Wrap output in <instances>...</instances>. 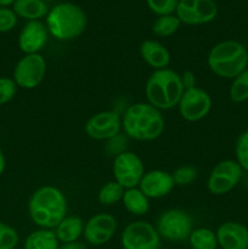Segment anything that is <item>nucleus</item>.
Returning <instances> with one entry per match:
<instances>
[{
	"instance_id": "nucleus-14",
	"label": "nucleus",
	"mask_w": 248,
	"mask_h": 249,
	"mask_svg": "<svg viewBox=\"0 0 248 249\" xmlns=\"http://www.w3.org/2000/svg\"><path fill=\"white\" fill-rule=\"evenodd\" d=\"M85 134L96 141H107L122 130V116L116 111H101L92 114L84 126Z\"/></svg>"
},
{
	"instance_id": "nucleus-25",
	"label": "nucleus",
	"mask_w": 248,
	"mask_h": 249,
	"mask_svg": "<svg viewBox=\"0 0 248 249\" xmlns=\"http://www.w3.org/2000/svg\"><path fill=\"white\" fill-rule=\"evenodd\" d=\"M180 26H181V22L177 18V15H164L156 18V21L153 22L152 31L157 36L167 38L177 33Z\"/></svg>"
},
{
	"instance_id": "nucleus-29",
	"label": "nucleus",
	"mask_w": 248,
	"mask_h": 249,
	"mask_svg": "<svg viewBox=\"0 0 248 249\" xmlns=\"http://www.w3.org/2000/svg\"><path fill=\"white\" fill-rule=\"evenodd\" d=\"M236 162L241 165L243 170L248 172V130L243 131L238 136L235 146Z\"/></svg>"
},
{
	"instance_id": "nucleus-12",
	"label": "nucleus",
	"mask_w": 248,
	"mask_h": 249,
	"mask_svg": "<svg viewBox=\"0 0 248 249\" xmlns=\"http://www.w3.org/2000/svg\"><path fill=\"white\" fill-rule=\"evenodd\" d=\"M175 12L181 23L199 26L215 18L218 6L214 0H177Z\"/></svg>"
},
{
	"instance_id": "nucleus-18",
	"label": "nucleus",
	"mask_w": 248,
	"mask_h": 249,
	"mask_svg": "<svg viewBox=\"0 0 248 249\" xmlns=\"http://www.w3.org/2000/svg\"><path fill=\"white\" fill-rule=\"evenodd\" d=\"M139 53L146 65L152 67L153 71L168 68V66L170 65L172 57H170L169 50L157 40H152V39L143 40L140 44Z\"/></svg>"
},
{
	"instance_id": "nucleus-7",
	"label": "nucleus",
	"mask_w": 248,
	"mask_h": 249,
	"mask_svg": "<svg viewBox=\"0 0 248 249\" xmlns=\"http://www.w3.org/2000/svg\"><path fill=\"white\" fill-rule=\"evenodd\" d=\"M119 243L122 249H159L162 247V238L152 224L136 220L123 229Z\"/></svg>"
},
{
	"instance_id": "nucleus-24",
	"label": "nucleus",
	"mask_w": 248,
	"mask_h": 249,
	"mask_svg": "<svg viewBox=\"0 0 248 249\" xmlns=\"http://www.w3.org/2000/svg\"><path fill=\"white\" fill-rule=\"evenodd\" d=\"M125 190L121 186L117 181H108L105 185H102L101 189L99 190L97 194V201L102 206H114L118 202H122L123 195Z\"/></svg>"
},
{
	"instance_id": "nucleus-20",
	"label": "nucleus",
	"mask_w": 248,
	"mask_h": 249,
	"mask_svg": "<svg viewBox=\"0 0 248 249\" xmlns=\"http://www.w3.org/2000/svg\"><path fill=\"white\" fill-rule=\"evenodd\" d=\"M12 10L17 17L28 21H40L49 14V7L44 0H15Z\"/></svg>"
},
{
	"instance_id": "nucleus-10",
	"label": "nucleus",
	"mask_w": 248,
	"mask_h": 249,
	"mask_svg": "<svg viewBox=\"0 0 248 249\" xmlns=\"http://www.w3.org/2000/svg\"><path fill=\"white\" fill-rule=\"evenodd\" d=\"M112 172L114 181L118 182L124 190L138 187L146 173L142 160L130 151H125L114 157Z\"/></svg>"
},
{
	"instance_id": "nucleus-33",
	"label": "nucleus",
	"mask_w": 248,
	"mask_h": 249,
	"mask_svg": "<svg viewBox=\"0 0 248 249\" xmlns=\"http://www.w3.org/2000/svg\"><path fill=\"white\" fill-rule=\"evenodd\" d=\"M106 151L109 153V155H113L114 157L121 153L125 152L126 147V135L125 134H121L113 136L112 139L106 141Z\"/></svg>"
},
{
	"instance_id": "nucleus-1",
	"label": "nucleus",
	"mask_w": 248,
	"mask_h": 249,
	"mask_svg": "<svg viewBox=\"0 0 248 249\" xmlns=\"http://www.w3.org/2000/svg\"><path fill=\"white\" fill-rule=\"evenodd\" d=\"M67 198L60 189L51 185L39 187L28 201V214L39 229L55 230L67 216Z\"/></svg>"
},
{
	"instance_id": "nucleus-3",
	"label": "nucleus",
	"mask_w": 248,
	"mask_h": 249,
	"mask_svg": "<svg viewBox=\"0 0 248 249\" xmlns=\"http://www.w3.org/2000/svg\"><path fill=\"white\" fill-rule=\"evenodd\" d=\"M184 91L181 75L169 67L153 71L146 80L145 94L147 102L159 111L177 107Z\"/></svg>"
},
{
	"instance_id": "nucleus-11",
	"label": "nucleus",
	"mask_w": 248,
	"mask_h": 249,
	"mask_svg": "<svg viewBox=\"0 0 248 249\" xmlns=\"http://www.w3.org/2000/svg\"><path fill=\"white\" fill-rule=\"evenodd\" d=\"M177 108L182 119L195 123L202 121L209 114L212 109V97L202 88L195 87L186 89L180 99Z\"/></svg>"
},
{
	"instance_id": "nucleus-9",
	"label": "nucleus",
	"mask_w": 248,
	"mask_h": 249,
	"mask_svg": "<svg viewBox=\"0 0 248 249\" xmlns=\"http://www.w3.org/2000/svg\"><path fill=\"white\" fill-rule=\"evenodd\" d=\"M46 74V61L40 53L24 55L17 61L12 79L21 89H35Z\"/></svg>"
},
{
	"instance_id": "nucleus-32",
	"label": "nucleus",
	"mask_w": 248,
	"mask_h": 249,
	"mask_svg": "<svg viewBox=\"0 0 248 249\" xmlns=\"http://www.w3.org/2000/svg\"><path fill=\"white\" fill-rule=\"evenodd\" d=\"M16 14L10 7H0V33L12 31L17 24Z\"/></svg>"
},
{
	"instance_id": "nucleus-22",
	"label": "nucleus",
	"mask_w": 248,
	"mask_h": 249,
	"mask_svg": "<svg viewBox=\"0 0 248 249\" xmlns=\"http://www.w3.org/2000/svg\"><path fill=\"white\" fill-rule=\"evenodd\" d=\"M60 241L56 237L53 230L38 229L26 237L23 249H58Z\"/></svg>"
},
{
	"instance_id": "nucleus-21",
	"label": "nucleus",
	"mask_w": 248,
	"mask_h": 249,
	"mask_svg": "<svg viewBox=\"0 0 248 249\" xmlns=\"http://www.w3.org/2000/svg\"><path fill=\"white\" fill-rule=\"evenodd\" d=\"M122 203L126 212L136 216L146 215L150 211V198L139 187L125 190Z\"/></svg>"
},
{
	"instance_id": "nucleus-30",
	"label": "nucleus",
	"mask_w": 248,
	"mask_h": 249,
	"mask_svg": "<svg viewBox=\"0 0 248 249\" xmlns=\"http://www.w3.org/2000/svg\"><path fill=\"white\" fill-rule=\"evenodd\" d=\"M147 6L157 16L173 15L177 6V0H146Z\"/></svg>"
},
{
	"instance_id": "nucleus-8",
	"label": "nucleus",
	"mask_w": 248,
	"mask_h": 249,
	"mask_svg": "<svg viewBox=\"0 0 248 249\" xmlns=\"http://www.w3.org/2000/svg\"><path fill=\"white\" fill-rule=\"evenodd\" d=\"M243 169L236 160H224L215 164L207 179V190L214 196L232 191L242 178Z\"/></svg>"
},
{
	"instance_id": "nucleus-38",
	"label": "nucleus",
	"mask_w": 248,
	"mask_h": 249,
	"mask_svg": "<svg viewBox=\"0 0 248 249\" xmlns=\"http://www.w3.org/2000/svg\"><path fill=\"white\" fill-rule=\"evenodd\" d=\"M246 187H247V191H248V177H247V181H246Z\"/></svg>"
},
{
	"instance_id": "nucleus-5",
	"label": "nucleus",
	"mask_w": 248,
	"mask_h": 249,
	"mask_svg": "<svg viewBox=\"0 0 248 249\" xmlns=\"http://www.w3.org/2000/svg\"><path fill=\"white\" fill-rule=\"evenodd\" d=\"M207 65L218 77L233 79L247 70V49L236 40H224L215 44L209 50Z\"/></svg>"
},
{
	"instance_id": "nucleus-28",
	"label": "nucleus",
	"mask_w": 248,
	"mask_h": 249,
	"mask_svg": "<svg viewBox=\"0 0 248 249\" xmlns=\"http://www.w3.org/2000/svg\"><path fill=\"white\" fill-rule=\"evenodd\" d=\"M19 243V235L12 226L0 221V249H16Z\"/></svg>"
},
{
	"instance_id": "nucleus-2",
	"label": "nucleus",
	"mask_w": 248,
	"mask_h": 249,
	"mask_svg": "<svg viewBox=\"0 0 248 249\" xmlns=\"http://www.w3.org/2000/svg\"><path fill=\"white\" fill-rule=\"evenodd\" d=\"M165 122L162 111L148 102H136L122 116V129L126 138L136 141H153L164 131Z\"/></svg>"
},
{
	"instance_id": "nucleus-16",
	"label": "nucleus",
	"mask_w": 248,
	"mask_h": 249,
	"mask_svg": "<svg viewBox=\"0 0 248 249\" xmlns=\"http://www.w3.org/2000/svg\"><path fill=\"white\" fill-rule=\"evenodd\" d=\"M138 187L150 199H158L168 196L175 187V182L172 173L155 169L143 174Z\"/></svg>"
},
{
	"instance_id": "nucleus-36",
	"label": "nucleus",
	"mask_w": 248,
	"mask_h": 249,
	"mask_svg": "<svg viewBox=\"0 0 248 249\" xmlns=\"http://www.w3.org/2000/svg\"><path fill=\"white\" fill-rule=\"evenodd\" d=\"M5 168H6V160H5L4 152H2L1 148H0V177L4 174Z\"/></svg>"
},
{
	"instance_id": "nucleus-6",
	"label": "nucleus",
	"mask_w": 248,
	"mask_h": 249,
	"mask_svg": "<svg viewBox=\"0 0 248 249\" xmlns=\"http://www.w3.org/2000/svg\"><path fill=\"white\" fill-rule=\"evenodd\" d=\"M156 230L162 240L174 243L185 242L194 230V219L180 208L167 209L157 219Z\"/></svg>"
},
{
	"instance_id": "nucleus-37",
	"label": "nucleus",
	"mask_w": 248,
	"mask_h": 249,
	"mask_svg": "<svg viewBox=\"0 0 248 249\" xmlns=\"http://www.w3.org/2000/svg\"><path fill=\"white\" fill-rule=\"evenodd\" d=\"M14 2L15 0H0V7H9Z\"/></svg>"
},
{
	"instance_id": "nucleus-15",
	"label": "nucleus",
	"mask_w": 248,
	"mask_h": 249,
	"mask_svg": "<svg viewBox=\"0 0 248 249\" xmlns=\"http://www.w3.org/2000/svg\"><path fill=\"white\" fill-rule=\"evenodd\" d=\"M49 31L41 21H28L21 29L17 38L18 48L24 55L39 53L49 40Z\"/></svg>"
},
{
	"instance_id": "nucleus-19",
	"label": "nucleus",
	"mask_w": 248,
	"mask_h": 249,
	"mask_svg": "<svg viewBox=\"0 0 248 249\" xmlns=\"http://www.w3.org/2000/svg\"><path fill=\"white\" fill-rule=\"evenodd\" d=\"M84 220L77 215H67L55 228V233L60 243L79 241L84 232Z\"/></svg>"
},
{
	"instance_id": "nucleus-31",
	"label": "nucleus",
	"mask_w": 248,
	"mask_h": 249,
	"mask_svg": "<svg viewBox=\"0 0 248 249\" xmlns=\"http://www.w3.org/2000/svg\"><path fill=\"white\" fill-rule=\"evenodd\" d=\"M17 88L18 87L12 78L0 77V106L14 99L17 92Z\"/></svg>"
},
{
	"instance_id": "nucleus-26",
	"label": "nucleus",
	"mask_w": 248,
	"mask_h": 249,
	"mask_svg": "<svg viewBox=\"0 0 248 249\" xmlns=\"http://www.w3.org/2000/svg\"><path fill=\"white\" fill-rule=\"evenodd\" d=\"M230 99L235 104H242L248 100V68L232 79Z\"/></svg>"
},
{
	"instance_id": "nucleus-39",
	"label": "nucleus",
	"mask_w": 248,
	"mask_h": 249,
	"mask_svg": "<svg viewBox=\"0 0 248 249\" xmlns=\"http://www.w3.org/2000/svg\"><path fill=\"white\" fill-rule=\"evenodd\" d=\"M159 249H173V248H169V247H160Z\"/></svg>"
},
{
	"instance_id": "nucleus-40",
	"label": "nucleus",
	"mask_w": 248,
	"mask_h": 249,
	"mask_svg": "<svg viewBox=\"0 0 248 249\" xmlns=\"http://www.w3.org/2000/svg\"><path fill=\"white\" fill-rule=\"evenodd\" d=\"M247 57H248V48H247Z\"/></svg>"
},
{
	"instance_id": "nucleus-4",
	"label": "nucleus",
	"mask_w": 248,
	"mask_h": 249,
	"mask_svg": "<svg viewBox=\"0 0 248 249\" xmlns=\"http://www.w3.org/2000/svg\"><path fill=\"white\" fill-rule=\"evenodd\" d=\"M84 10L73 2H60L46 15V28L56 40L68 41L78 38L87 28Z\"/></svg>"
},
{
	"instance_id": "nucleus-34",
	"label": "nucleus",
	"mask_w": 248,
	"mask_h": 249,
	"mask_svg": "<svg viewBox=\"0 0 248 249\" xmlns=\"http://www.w3.org/2000/svg\"><path fill=\"white\" fill-rule=\"evenodd\" d=\"M180 75H181V82H182V85H184L185 90L197 87L196 75H195V73L192 72V71H185V72Z\"/></svg>"
},
{
	"instance_id": "nucleus-27",
	"label": "nucleus",
	"mask_w": 248,
	"mask_h": 249,
	"mask_svg": "<svg viewBox=\"0 0 248 249\" xmlns=\"http://www.w3.org/2000/svg\"><path fill=\"white\" fill-rule=\"evenodd\" d=\"M175 186H189L198 177V172L192 165H181L172 173Z\"/></svg>"
},
{
	"instance_id": "nucleus-35",
	"label": "nucleus",
	"mask_w": 248,
	"mask_h": 249,
	"mask_svg": "<svg viewBox=\"0 0 248 249\" xmlns=\"http://www.w3.org/2000/svg\"><path fill=\"white\" fill-rule=\"evenodd\" d=\"M58 249H88V245L84 241H75V242L60 243Z\"/></svg>"
},
{
	"instance_id": "nucleus-23",
	"label": "nucleus",
	"mask_w": 248,
	"mask_h": 249,
	"mask_svg": "<svg viewBox=\"0 0 248 249\" xmlns=\"http://www.w3.org/2000/svg\"><path fill=\"white\" fill-rule=\"evenodd\" d=\"M191 249H216L218 241H216L215 231L208 228L194 229L190 235L189 240Z\"/></svg>"
},
{
	"instance_id": "nucleus-13",
	"label": "nucleus",
	"mask_w": 248,
	"mask_h": 249,
	"mask_svg": "<svg viewBox=\"0 0 248 249\" xmlns=\"http://www.w3.org/2000/svg\"><path fill=\"white\" fill-rule=\"evenodd\" d=\"M117 229L118 223L113 215L107 213L95 214L85 223L83 238L88 246L101 247L114 237Z\"/></svg>"
},
{
	"instance_id": "nucleus-17",
	"label": "nucleus",
	"mask_w": 248,
	"mask_h": 249,
	"mask_svg": "<svg viewBox=\"0 0 248 249\" xmlns=\"http://www.w3.org/2000/svg\"><path fill=\"white\" fill-rule=\"evenodd\" d=\"M221 249H248V228L237 221L223 223L215 231Z\"/></svg>"
}]
</instances>
